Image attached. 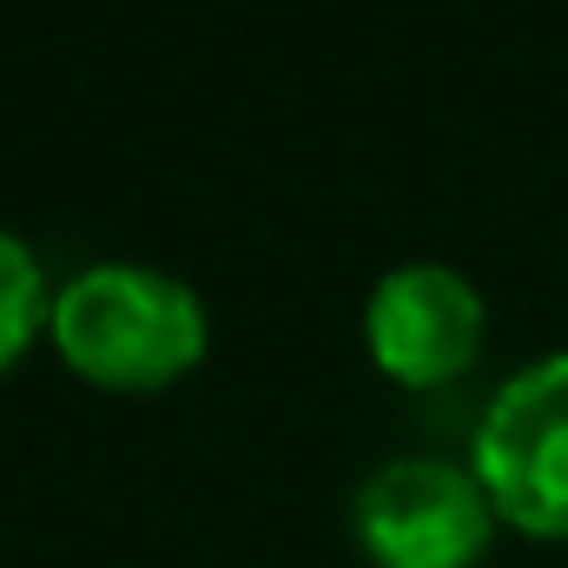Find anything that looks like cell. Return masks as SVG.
I'll list each match as a JSON object with an SVG mask.
<instances>
[{
	"label": "cell",
	"mask_w": 568,
	"mask_h": 568,
	"mask_svg": "<svg viewBox=\"0 0 568 568\" xmlns=\"http://www.w3.org/2000/svg\"><path fill=\"white\" fill-rule=\"evenodd\" d=\"M489 489L443 456H390L351 496L357 542L384 568H469L489 542Z\"/></svg>",
	"instance_id": "3"
},
{
	"label": "cell",
	"mask_w": 568,
	"mask_h": 568,
	"mask_svg": "<svg viewBox=\"0 0 568 568\" xmlns=\"http://www.w3.org/2000/svg\"><path fill=\"white\" fill-rule=\"evenodd\" d=\"M364 337L390 377L443 384L483 344V297L456 265H436V258L397 265L377 278L371 304H364Z\"/></svg>",
	"instance_id": "4"
},
{
	"label": "cell",
	"mask_w": 568,
	"mask_h": 568,
	"mask_svg": "<svg viewBox=\"0 0 568 568\" xmlns=\"http://www.w3.org/2000/svg\"><path fill=\"white\" fill-rule=\"evenodd\" d=\"M476 483L509 523L568 536V351L523 364L489 397L476 424Z\"/></svg>",
	"instance_id": "2"
},
{
	"label": "cell",
	"mask_w": 568,
	"mask_h": 568,
	"mask_svg": "<svg viewBox=\"0 0 568 568\" xmlns=\"http://www.w3.org/2000/svg\"><path fill=\"white\" fill-rule=\"evenodd\" d=\"M40 317H53V304H47V278H40V258L0 225V364L33 337Z\"/></svg>",
	"instance_id": "5"
},
{
	"label": "cell",
	"mask_w": 568,
	"mask_h": 568,
	"mask_svg": "<svg viewBox=\"0 0 568 568\" xmlns=\"http://www.w3.org/2000/svg\"><path fill=\"white\" fill-rule=\"evenodd\" d=\"M53 344L60 357L113 390H145L185 371L205 351V304L199 291L159 265L106 258L53 291Z\"/></svg>",
	"instance_id": "1"
}]
</instances>
